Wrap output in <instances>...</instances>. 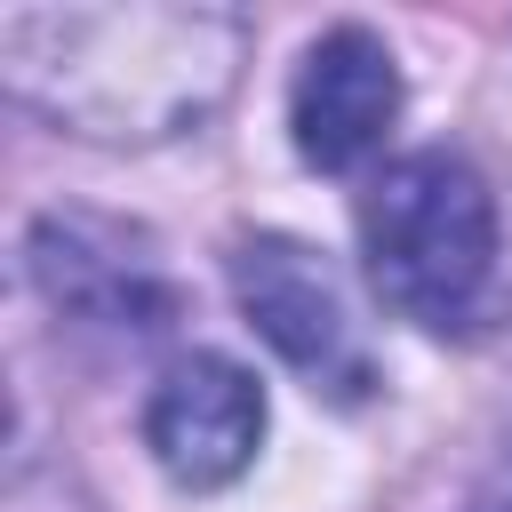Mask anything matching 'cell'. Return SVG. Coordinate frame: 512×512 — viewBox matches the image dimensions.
I'll list each match as a JSON object with an SVG mask.
<instances>
[{"mask_svg": "<svg viewBox=\"0 0 512 512\" xmlns=\"http://www.w3.org/2000/svg\"><path fill=\"white\" fill-rule=\"evenodd\" d=\"M264 440V384L224 352H184L160 368L144 400V448L176 488H224L256 464Z\"/></svg>", "mask_w": 512, "mask_h": 512, "instance_id": "obj_2", "label": "cell"}, {"mask_svg": "<svg viewBox=\"0 0 512 512\" xmlns=\"http://www.w3.org/2000/svg\"><path fill=\"white\" fill-rule=\"evenodd\" d=\"M360 256H368V288L448 336L472 328L496 280V192L464 152H408L392 160L368 192H360Z\"/></svg>", "mask_w": 512, "mask_h": 512, "instance_id": "obj_1", "label": "cell"}, {"mask_svg": "<svg viewBox=\"0 0 512 512\" xmlns=\"http://www.w3.org/2000/svg\"><path fill=\"white\" fill-rule=\"evenodd\" d=\"M400 120V64L368 24H336L304 48L296 80H288V136L304 152V168L344 176L360 160L384 152Z\"/></svg>", "mask_w": 512, "mask_h": 512, "instance_id": "obj_3", "label": "cell"}, {"mask_svg": "<svg viewBox=\"0 0 512 512\" xmlns=\"http://www.w3.org/2000/svg\"><path fill=\"white\" fill-rule=\"evenodd\" d=\"M232 296L248 312V328L288 360L304 368L312 384H360V344H352V320H344V296H336V272L288 240V232H248L232 248Z\"/></svg>", "mask_w": 512, "mask_h": 512, "instance_id": "obj_4", "label": "cell"}]
</instances>
